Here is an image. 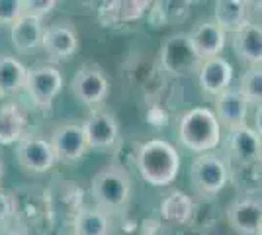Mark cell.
Here are the masks:
<instances>
[{"instance_id": "obj_1", "label": "cell", "mask_w": 262, "mask_h": 235, "mask_svg": "<svg viewBox=\"0 0 262 235\" xmlns=\"http://www.w3.org/2000/svg\"><path fill=\"white\" fill-rule=\"evenodd\" d=\"M135 165L143 180L153 186H168L180 170V155L168 141L151 139L137 151Z\"/></svg>"}, {"instance_id": "obj_2", "label": "cell", "mask_w": 262, "mask_h": 235, "mask_svg": "<svg viewBox=\"0 0 262 235\" xmlns=\"http://www.w3.org/2000/svg\"><path fill=\"white\" fill-rule=\"evenodd\" d=\"M178 135L182 145L188 147L194 153H208L209 149H215L221 139V123L215 112L209 108L198 106L182 114L178 123Z\"/></svg>"}, {"instance_id": "obj_3", "label": "cell", "mask_w": 262, "mask_h": 235, "mask_svg": "<svg viewBox=\"0 0 262 235\" xmlns=\"http://www.w3.org/2000/svg\"><path fill=\"white\" fill-rule=\"evenodd\" d=\"M90 194L96 208L104 212H118L127 206L131 196V177L127 168L120 165H108L92 177Z\"/></svg>"}, {"instance_id": "obj_4", "label": "cell", "mask_w": 262, "mask_h": 235, "mask_svg": "<svg viewBox=\"0 0 262 235\" xmlns=\"http://www.w3.org/2000/svg\"><path fill=\"white\" fill-rule=\"evenodd\" d=\"M73 96L88 108H96L108 98L110 78L96 63H84L71 80Z\"/></svg>"}, {"instance_id": "obj_5", "label": "cell", "mask_w": 262, "mask_h": 235, "mask_svg": "<svg viewBox=\"0 0 262 235\" xmlns=\"http://www.w3.org/2000/svg\"><path fill=\"white\" fill-rule=\"evenodd\" d=\"M192 184L202 196H215L225 188L229 180V168L221 157L204 153L192 163Z\"/></svg>"}, {"instance_id": "obj_6", "label": "cell", "mask_w": 262, "mask_h": 235, "mask_svg": "<svg viewBox=\"0 0 262 235\" xmlns=\"http://www.w3.org/2000/svg\"><path fill=\"white\" fill-rule=\"evenodd\" d=\"M24 90L37 108L47 110L63 90V75L53 65H35L28 69Z\"/></svg>"}, {"instance_id": "obj_7", "label": "cell", "mask_w": 262, "mask_h": 235, "mask_svg": "<svg viewBox=\"0 0 262 235\" xmlns=\"http://www.w3.org/2000/svg\"><path fill=\"white\" fill-rule=\"evenodd\" d=\"M41 47L51 61H69L78 51V32L71 20H55L43 30Z\"/></svg>"}, {"instance_id": "obj_8", "label": "cell", "mask_w": 262, "mask_h": 235, "mask_svg": "<svg viewBox=\"0 0 262 235\" xmlns=\"http://www.w3.org/2000/svg\"><path fill=\"white\" fill-rule=\"evenodd\" d=\"M161 63L164 71H168L170 75H190L200 69L202 61L196 57L188 34H174L170 35L161 47Z\"/></svg>"}, {"instance_id": "obj_9", "label": "cell", "mask_w": 262, "mask_h": 235, "mask_svg": "<svg viewBox=\"0 0 262 235\" xmlns=\"http://www.w3.org/2000/svg\"><path fill=\"white\" fill-rule=\"evenodd\" d=\"M16 157L18 163L22 165L24 170L33 173V175H41L47 173L49 168L55 165L57 157L51 143L41 137V135H24L18 141V149H16Z\"/></svg>"}, {"instance_id": "obj_10", "label": "cell", "mask_w": 262, "mask_h": 235, "mask_svg": "<svg viewBox=\"0 0 262 235\" xmlns=\"http://www.w3.org/2000/svg\"><path fill=\"white\" fill-rule=\"evenodd\" d=\"M227 222L239 235H258L262 231V200L252 194L233 200L227 208Z\"/></svg>"}, {"instance_id": "obj_11", "label": "cell", "mask_w": 262, "mask_h": 235, "mask_svg": "<svg viewBox=\"0 0 262 235\" xmlns=\"http://www.w3.org/2000/svg\"><path fill=\"white\" fill-rule=\"evenodd\" d=\"M49 143L53 147L57 161H65V163L78 161L88 151L86 135H84L82 125H78V123H61V125H57L51 132Z\"/></svg>"}, {"instance_id": "obj_12", "label": "cell", "mask_w": 262, "mask_h": 235, "mask_svg": "<svg viewBox=\"0 0 262 235\" xmlns=\"http://www.w3.org/2000/svg\"><path fill=\"white\" fill-rule=\"evenodd\" d=\"M82 130L86 135L88 149H98V151L112 149L120 137L118 118L106 110H98L92 114L86 122L82 123Z\"/></svg>"}, {"instance_id": "obj_13", "label": "cell", "mask_w": 262, "mask_h": 235, "mask_svg": "<svg viewBox=\"0 0 262 235\" xmlns=\"http://www.w3.org/2000/svg\"><path fill=\"white\" fill-rule=\"evenodd\" d=\"M227 151L235 165L252 167L254 163H260V135L249 125L231 130Z\"/></svg>"}, {"instance_id": "obj_14", "label": "cell", "mask_w": 262, "mask_h": 235, "mask_svg": "<svg viewBox=\"0 0 262 235\" xmlns=\"http://www.w3.org/2000/svg\"><path fill=\"white\" fill-rule=\"evenodd\" d=\"M188 39H190V45H192V49L200 61L219 57V53L225 47V32L213 20L198 24L188 34Z\"/></svg>"}, {"instance_id": "obj_15", "label": "cell", "mask_w": 262, "mask_h": 235, "mask_svg": "<svg viewBox=\"0 0 262 235\" xmlns=\"http://www.w3.org/2000/svg\"><path fill=\"white\" fill-rule=\"evenodd\" d=\"M247 114H249V102L239 92V89H229L215 96V116L221 125L237 130L247 125Z\"/></svg>"}, {"instance_id": "obj_16", "label": "cell", "mask_w": 262, "mask_h": 235, "mask_svg": "<svg viewBox=\"0 0 262 235\" xmlns=\"http://www.w3.org/2000/svg\"><path fill=\"white\" fill-rule=\"evenodd\" d=\"M198 78H200V87L208 94L219 96L221 92L229 90L231 80H233V67L221 55L213 57L208 61H202V65L198 69Z\"/></svg>"}, {"instance_id": "obj_17", "label": "cell", "mask_w": 262, "mask_h": 235, "mask_svg": "<svg viewBox=\"0 0 262 235\" xmlns=\"http://www.w3.org/2000/svg\"><path fill=\"white\" fill-rule=\"evenodd\" d=\"M233 51L239 55L241 61L249 63L251 67L262 65V26L260 24H247L243 30L233 34Z\"/></svg>"}, {"instance_id": "obj_18", "label": "cell", "mask_w": 262, "mask_h": 235, "mask_svg": "<svg viewBox=\"0 0 262 235\" xmlns=\"http://www.w3.org/2000/svg\"><path fill=\"white\" fill-rule=\"evenodd\" d=\"M151 8L147 0H120V2H104L100 8V22L102 26H116V24H129L139 20Z\"/></svg>"}, {"instance_id": "obj_19", "label": "cell", "mask_w": 262, "mask_h": 235, "mask_svg": "<svg viewBox=\"0 0 262 235\" xmlns=\"http://www.w3.org/2000/svg\"><path fill=\"white\" fill-rule=\"evenodd\" d=\"M249 14H251L249 2H243V0H219V2H215V12H213L215 18H213V22L217 24L225 34H237L247 24H251Z\"/></svg>"}, {"instance_id": "obj_20", "label": "cell", "mask_w": 262, "mask_h": 235, "mask_svg": "<svg viewBox=\"0 0 262 235\" xmlns=\"http://www.w3.org/2000/svg\"><path fill=\"white\" fill-rule=\"evenodd\" d=\"M28 69L14 55H0V100L18 94L26 87Z\"/></svg>"}, {"instance_id": "obj_21", "label": "cell", "mask_w": 262, "mask_h": 235, "mask_svg": "<svg viewBox=\"0 0 262 235\" xmlns=\"http://www.w3.org/2000/svg\"><path fill=\"white\" fill-rule=\"evenodd\" d=\"M26 132V114L16 102L0 106V145H14Z\"/></svg>"}, {"instance_id": "obj_22", "label": "cell", "mask_w": 262, "mask_h": 235, "mask_svg": "<svg viewBox=\"0 0 262 235\" xmlns=\"http://www.w3.org/2000/svg\"><path fill=\"white\" fill-rule=\"evenodd\" d=\"M10 37L14 47L20 53H28V51L37 49L41 45V39H43L41 20H35V18H30V16H22L10 28Z\"/></svg>"}, {"instance_id": "obj_23", "label": "cell", "mask_w": 262, "mask_h": 235, "mask_svg": "<svg viewBox=\"0 0 262 235\" xmlns=\"http://www.w3.org/2000/svg\"><path fill=\"white\" fill-rule=\"evenodd\" d=\"M161 216L168 224L186 225L194 218V202L186 192L172 190L161 204Z\"/></svg>"}, {"instance_id": "obj_24", "label": "cell", "mask_w": 262, "mask_h": 235, "mask_svg": "<svg viewBox=\"0 0 262 235\" xmlns=\"http://www.w3.org/2000/svg\"><path fill=\"white\" fill-rule=\"evenodd\" d=\"M73 229L75 235H110L112 222L108 212L100 208H82L75 216Z\"/></svg>"}, {"instance_id": "obj_25", "label": "cell", "mask_w": 262, "mask_h": 235, "mask_svg": "<svg viewBox=\"0 0 262 235\" xmlns=\"http://www.w3.org/2000/svg\"><path fill=\"white\" fill-rule=\"evenodd\" d=\"M192 2H178V0H166V2H155L149 8V20L155 28H163L168 24H180L190 16Z\"/></svg>"}, {"instance_id": "obj_26", "label": "cell", "mask_w": 262, "mask_h": 235, "mask_svg": "<svg viewBox=\"0 0 262 235\" xmlns=\"http://www.w3.org/2000/svg\"><path fill=\"white\" fill-rule=\"evenodd\" d=\"M239 92L245 96V100L260 106L262 104V65L260 67H249L239 80Z\"/></svg>"}, {"instance_id": "obj_27", "label": "cell", "mask_w": 262, "mask_h": 235, "mask_svg": "<svg viewBox=\"0 0 262 235\" xmlns=\"http://www.w3.org/2000/svg\"><path fill=\"white\" fill-rule=\"evenodd\" d=\"M24 16L22 0H0V26H14Z\"/></svg>"}, {"instance_id": "obj_28", "label": "cell", "mask_w": 262, "mask_h": 235, "mask_svg": "<svg viewBox=\"0 0 262 235\" xmlns=\"http://www.w3.org/2000/svg\"><path fill=\"white\" fill-rule=\"evenodd\" d=\"M22 6L24 16H30V18H35V20H43V16L53 12L57 2L55 0H22Z\"/></svg>"}, {"instance_id": "obj_29", "label": "cell", "mask_w": 262, "mask_h": 235, "mask_svg": "<svg viewBox=\"0 0 262 235\" xmlns=\"http://www.w3.org/2000/svg\"><path fill=\"white\" fill-rule=\"evenodd\" d=\"M16 216V196L0 190V225H6Z\"/></svg>"}, {"instance_id": "obj_30", "label": "cell", "mask_w": 262, "mask_h": 235, "mask_svg": "<svg viewBox=\"0 0 262 235\" xmlns=\"http://www.w3.org/2000/svg\"><path fill=\"white\" fill-rule=\"evenodd\" d=\"M254 132L262 137V104L256 108V114H254Z\"/></svg>"}, {"instance_id": "obj_31", "label": "cell", "mask_w": 262, "mask_h": 235, "mask_svg": "<svg viewBox=\"0 0 262 235\" xmlns=\"http://www.w3.org/2000/svg\"><path fill=\"white\" fill-rule=\"evenodd\" d=\"M0 235H24L20 229L16 227H0Z\"/></svg>"}, {"instance_id": "obj_32", "label": "cell", "mask_w": 262, "mask_h": 235, "mask_svg": "<svg viewBox=\"0 0 262 235\" xmlns=\"http://www.w3.org/2000/svg\"><path fill=\"white\" fill-rule=\"evenodd\" d=\"M249 8H251V10H256V12H262V2L251 0V2H249Z\"/></svg>"}, {"instance_id": "obj_33", "label": "cell", "mask_w": 262, "mask_h": 235, "mask_svg": "<svg viewBox=\"0 0 262 235\" xmlns=\"http://www.w3.org/2000/svg\"><path fill=\"white\" fill-rule=\"evenodd\" d=\"M2 175H4V163H2V157H0V180H2Z\"/></svg>"}, {"instance_id": "obj_34", "label": "cell", "mask_w": 262, "mask_h": 235, "mask_svg": "<svg viewBox=\"0 0 262 235\" xmlns=\"http://www.w3.org/2000/svg\"><path fill=\"white\" fill-rule=\"evenodd\" d=\"M260 163H262V137H260Z\"/></svg>"}, {"instance_id": "obj_35", "label": "cell", "mask_w": 262, "mask_h": 235, "mask_svg": "<svg viewBox=\"0 0 262 235\" xmlns=\"http://www.w3.org/2000/svg\"><path fill=\"white\" fill-rule=\"evenodd\" d=\"M258 235H262V231H260V233H258Z\"/></svg>"}]
</instances>
